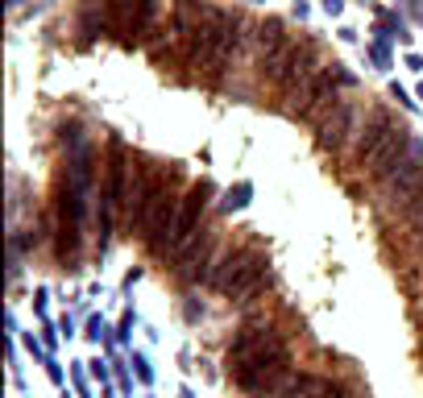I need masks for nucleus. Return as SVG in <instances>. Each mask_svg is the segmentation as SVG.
Listing matches in <instances>:
<instances>
[{
  "instance_id": "nucleus-1",
  "label": "nucleus",
  "mask_w": 423,
  "mask_h": 398,
  "mask_svg": "<svg viewBox=\"0 0 423 398\" xmlns=\"http://www.w3.org/2000/svg\"><path fill=\"white\" fill-rule=\"evenodd\" d=\"M320 70H324V63H320V50H315V42H307V38H303V42H291V46L282 50L274 63H266V67H261V75H266V79H270V83L282 92V100H295V95L303 92V88L315 79V75H320Z\"/></svg>"
},
{
  "instance_id": "nucleus-2",
  "label": "nucleus",
  "mask_w": 423,
  "mask_h": 398,
  "mask_svg": "<svg viewBox=\"0 0 423 398\" xmlns=\"http://www.w3.org/2000/svg\"><path fill=\"white\" fill-rule=\"evenodd\" d=\"M266 266H270V258L261 253L258 245H249V249H229L224 261H220V270L212 274V286H216L224 299L241 303V299H249V295L261 286Z\"/></svg>"
},
{
  "instance_id": "nucleus-3",
  "label": "nucleus",
  "mask_w": 423,
  "mask_h": 398,
  "mask_svg": "<svg viewBox=\"0 0 423 398\" xmlns=\"http://www.w3.org/2000/svg\"><path fill=\"white\" fill-rule=\"evenodd\" d=\"M286 336L278 328H270V324H249V328H241L233 345H229V357H224V365H229V374L241 377L249 374V370H258L266 361H274V357H286Z\"/></svg>"
},
{
  "instance_id": "nucleus-4",
  "label": "nucleus",
  "mask_w": 423,
  "mask_h": 398,
  "mask_svg": "<svg viewBox=\"0 0 423 398\" xmlns=\"http://www.w3.org/2000/svg\"><path fill=\"white\" fill-rule=\"evenodd\" d=\"M208 204H212V187L208 183H195V187L183 195V204H179V216H174V229L166 236L162 253H183L191 241L199 236V220H204Z\"/></svg>"
},
{
  "instance_id": "nucleus-5",
  "label": "nucleus",
  "mask_w": 423,
  "mask_h": 398,
  "mask_svg": "<svg viewBox=\"0 0 423 398\" xmlns=\"http://www.w3.org/2000/svg\"><path fill=\"white\" fill-rule=\"evenodd\" d=\"M336 83H349V75H345V70H336V67L320 70V75H315V79H311L295 100H286V112H291V117H299V120H311V117H320L324 108H336V104H340Z\"/></svg>"
},
{
  "instance_id": "nucleus-6",
  "label": "nucleus",
  "mask_w": 423,
  "mask_h": 398,
  "mask_svg": "<svg viewBox=\"0 0 423 398\" xmlns=\"http://www.w3.org/2000/svg\"><path fill=\"white\" fill-rule=\"evenodd\" d=\"M154 0H108V21L125 46H137L145 38V29L154 25Z\"/></svg>"
},
{
  "instance_id": "nucleus-7",
  "label": "nucleus",
  "mask_w": 423,
  "mask_h": 398,
  "mask_svg": "<svg viewBox=\"0 0 423 398\" xmlns=\"http://www.w3.org/2000/svg\"><path fill=\"white\" fill-rule=\"evenodd\" d=\"M224 253H229V249L220 245V233L204 229L199 241H191L187 249H183V278L187 282H212V274L220 270Z\"/></svg>"
},
{
  "instance_id": "nucleus-8",
  "label": "nucleus",
  "mask_w": 423,
  "mask_h": 398,
  "mask_svg": "<svg viewBox=\"0 0 423 398\" xmlns=\"http://www.w3.org/2000/svg\"><path fill=\"white\" fill-rule=\"evenodd\" d=\"M419 183H423V145L415 141V145H411V154H407V158H402V162L382 179V191H386V199H390V204H399V208H402V204L415 195Z\"/></svg>"
},
{
  "instance_id": "nucleus-9",
  "label": "nucleus",
  "mask_w": 423,
  "mask_h": 398,
  "mask_svg": "<svg viewBox=\"0 0 423 398\" xmlns=\"http://www.w3.org/2000/svg\"><path fill=\"white\" fill-rule=\"evenodd\" d=\"M411 145H415V137L407 133V125H399V129H395V133L382 141V145H377L365 162H361V170H370L377 183H382V179H386V174H390V170H395L407 154H411Z\"/></svg>"
},
{
  "instance_id": "nucleus-10",
  "label": "nucleus",
  "mask_w": 423,
  "mask_h": 398,
  "mask_svg": "<svg viewBox=\"0 0 423 398\" xmlns=\"http://www.w3.org/2000/svg\"><path fill=\"white\" fill-rule=\"evenodd\" d=\"M399 125H402V120H395V112H386V108H374V112H370V120L357 129V166L365 162V158H370L377 145H382V141H386L390 133H395V129H399Z\"/></svg>"
},
{
  "instance_id": "nucleus-11",
  "label": "nucleus",
  "mask_w": 423,
  "mask_h": 398,
  "mask_svg": "<svg viewBox=\"0 0 423 398\" xmlns=\"http://www.w3.org/2000/svg\"><path fill=\"white\" fill-rule=\"evenodd\" d=\"M357 133V112H352L349 100H340L336 108H332V117L320 125V150H345V141Z\"/></svg>"
},
{
  "instance_id": "nucleus-12",
  "label": "nucleus",
  "mask_w": 423,
  "mask_h": 398,
  "mask_svg": "<svg viewBox=\"0 0 423 398\" xmlns=\"http://www.w3.org/2000/svg\"><path fill=\"white\" fill-rule=\"evenodd\" d=\"M286 398H349V394H345V386H336L324 374H299L291 382Z\"/></svg>"
},
{
  "instance_id": "nucleus-13",
  "label": "nucleus",
  "mask_w": 423,
  "mask_h": 398,
  "mask_svg": "<svg viewBox=\"0 0 423 398\" xmlns=\"http://www.w3.org/2000/svg\"><path fill=\"white\" fill-rule=\"evenodd\" d=\"M286 46H291V38H286V25H282L278 17H270V21L258 25V58H261V67L274 63Z\"/></svg>"
},
{
  "instance_id": "nucleus-14",
  "label": "nucleus",
  "mask_w": 423,
  "mask_h": 398,
  "mask_svg": "<svg viewBox=\"0 0 423 398\" xmlns=\"http://www.w3.org/2000/svg\"><path fill=\"white\" fill-rule=\"evenodd\" d=\"M402 220H407L411 229H423V183L415 187V195L402 204Z\"/></svg>"
},
{
  "instance_id": "nucleus-15",
  "label": "nucleus",
  "mask_w": 423,
  "mask_h": 398,
  "mask_svg": "<svg viewBox=\"0 0 423 398\" xmlns=\"http://www.w3.org/2000/svg\"><path fill=\"white\" fill-rule=\"evenodd\" d=\"M415 245H419V253H423V229H415Z\"/></svg>"
}]
</instances>
